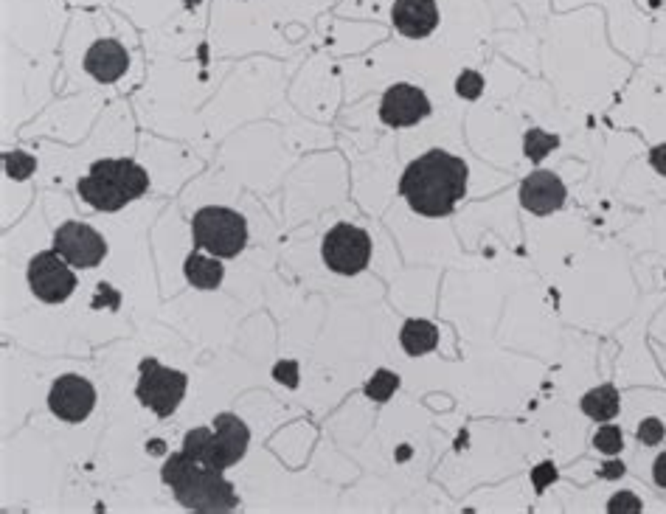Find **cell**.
I'll use <instances>...</instances> for the list:
<instances>
[{"label": "cell", "instance_id": "obj_2", "mask_svg": "<svg viewBox=\"0 0 666 514\" xmlns=\"http://www.w3.org/2000/svg\"><path fill=\"white\" fill-rule=\"evenodd\" d=\"M161 481L172 486V495L183 509L203 514L234 512L239 506V495L234 484L220 470H211L200 464L186 450H178L166 458L161 470Z\"/></svg>", "mask_w": 666, "mask_h": 514}, {"label": "cell", "instance_id": "obj_26", "mask_svg": "<svg viewBox=\"0 0 666 514\" xmlns=\"http://www.w3.org/2000/svg\"><path fill=\"white\" fill-rule=\"evenodd\" d=\"M554 481H557V467L551 461H543L532 470V484L537 492H546V486L554 484Z\"/></svg>", "mask_w": 666, "mask_h": 514}, {"label": "cell", "instance_id": "obj_28", "mask_svg": "<svg viewBox=\"0 0 666 514\" xmlns=\"http://www.w3.org/2000/svg\"><path fill=\"white\" fill-rule=\"evenodd\" d=\"M624 472H627V470H624L622 461H607L605 467L599 470V475H602V478H607V481H616V478H622Z\"/></svg>", "mask_w": 666, "mask_h": 514}, {"label": "cell", "instance_id": "obj_27", "mask_svg": "<svg viewBox=\"0 0 666 514\" xmlns=\"http://www.w3.org/2000/svg\"><path fill=\"white\" fill-rule=\"evenodd\" d=\"M650 163L658 175L666 177V144H658V147L650 149Z\"/></svg>", "mask_w": 666, "mask_h": 514}, {"label": "cell", "instance_id": "obj_24", "mask_svg": "<svg viewBox=\"0 0 666 514\" xmlns=\"http://www.w3.org/2000/svg\"><path fill=\"white\" fill-rule=\"evenodd\" d=\"M644 506H641V500L633 495V492H619V495H613V498L607 500V512L619 514V512H641Z\"/></svg>", "mask_w": 666, "mask_h": 514}, {"label": "cell", "instance_id": "obj_10", "mask_svg": "<svg viewBox=\"0 0 666 514\" xmlns=\"http://www.w3.org/2000/svg\"><path fill=\"white\" fill-rule=\"evenodd\" d=\"M48 408L62 422L79 425L96 408V388L82 374H62L48 391Z\"/></svg>", "mask_w": 666, "mask_h": 514}, {"label": "cell", "instance_id": "obj_20", "mask_svg": "<svg viewBox=\"0 0 666 514\" xmlns=\"http://www.w3.org/2000/svg\"><path fill=\"white\" fill-rule=\"evenodd\" d=\"M3 166H6V175L23 183V180H29V177L37 172V158H31L29 152L15 149V152H6V155H3Z\"/></svg>", "mask_w": 666, "mask_h": 514}, {"label": "cell", "instance_id": "obj_3", "mask_svg": "<svg viewBox=\"0 0 666 514\" xmlns=\"http://www.w3.org/2000/svg\"><path fill=\"white\" fill-rule=\"evenodd\" d=\"M149 189V175L130 158H104L90 166V172L79 183L76 191L82 203H88L93 211L113 214L127 203L144 197Z\"/></svg>", "mask_w": 666, "mask_h": 514}, {"label": "cell", "instance_id": "obj_4", "mask_svg": "<svg viewBox=\"0 0 666 514\" xmlns=\"http://www.w3.org/2000/svg\"><path fill=\"white\" fill-rule=\"evenodd\" d=\"M251 447V427L237 413H217L208 427H194L183 439V450L211 470H231Z\"/></svg>", "mask_w": 666, "mask_h": 514}, {"label": "cell", "instance_id": "obj_5", "mask_svg": "<svg viewBox=\"0 0 666 514\" xmlns=\"http://www.w3.org/2000/svg\"><path fill=\"white\" fill-rule=\"evenodd\" d=\"M192 239L217 259H234L248 245V222L234 208L206 206L192 217Z\"/></svg>", "mask_w": 666, "mask_h": 514}, {"label": "cell", "instance_id": "obj_1", "mask_svg": "<svg viewBox=\"0 0 666 514\" xmlns=\"http://www.w3.org/2000/svg\"><path fill=\"white\" fill-rule=\"evenodd\" d=\"M467 180H470V169L464 158L450 155L444 149H430L408 163V169L402 172L400 194L411 211L439 220L453 214L464 200Z\"/></svg>", "mask_w": 666, "mask_h": 514}, {"label": "cell", "instance_id": "obj_21", "mask_svg": "<svg viewBox=\"0 0 666 514\" xmlns=\"http://www.w3.org/2000/svg\"><path fill=\"white\" fill-rule=\"evenodd\" d=\"M593 447L602 453V456H616L624 450V436L622 430L616 425H602L593 436Z\"/></svg>", "mask_w": 666, "mask_h": 514}, {"label": "cell", "instance_id": "obj_11", "mask_svg": "<svg viewBox=\"0 0 666 514\" xmlns=\"http://www.w3.org/2000/svg\"><path fill=\"white\" fill-rule=\"evenodd\" d=\"M430 99L425 96V90H419L416 85L408 82H397L383 93V102H380V121L385 127H414L419 121H425L430 116Z\"/></svg>", "mask_w": 666, "mask_h": 514}, {"label": "cell", "instance_id": "obj_23", "mask_svg": "<svg viewBox=\"0 0 666 514\" xmlns=\"http://www.w3.org/2000/svg\"><path fill=\"white\" fill-rule=\"evenodd\" d=\"M664 433L666 427L661 419H655V416H650V419H644L641 425H638L636 436L641 444H647V447H655V444H661L664 441Z\"/></svg>", "mask_w": 666, "mask_h": 514}, {"label": "cell", "instance_id": "obj_30", "mask_svg": "<svg viewBox=\"0 0 666 514\" xmlns=\"http://www.w3.org/2000/svg\"><path fill=\"white\" fill-rule=\"evenodd\" d=\"M163 450H166V444H163L161 439L155 441H147V453H152V456H161Z\"/></svg>", "mask_w": 666, "mask_h": 514}, {"label": "cell", "instance_id": "obj_12", "mask_svg": "<svg viewBox=\"0 0 666 514\" xmlns=\"http://www.w3.org/2000/svg\"><path fill=\"white\" fill-rule=\"evenodd\" d=\"M565 197H568L565 183L560 180V175H554L548 169H537L529 177H523V183H520V203L537 217L560 211L565 206Z\"/></svg>", "mask_w": 666, "mask_h": 514}, {"label": "cell", "instance_id": "obj_22", "mask_svg": "<svg viewBox=\"0 0 666 514\" xmlns=\"http://www.w3.org/2000/svg\"><path fill=\"white\" fill-rule=\"evenodd\" d=\"M481 90H484V76L478 74V71H461L459 79H456V93H459L461 99H478L481 96Z\"/></svg>", "mask_w": 666, "mask_h": 514}, {"label": "cell", "instance_id": "obj_7", "mask_svg": "<svg viewBox=\"0 0 666 514\" xmlns=\"http://www.w3.org/2000/svg\"><path fill=\"white\" fill-rule=\"evenodd\" d=\"M324 265L338 276H357L369 267L371 239L352 222H338L321 242Z\"/></svg>", "mask_w": 666, "mask_h": 514}, {"label": "cell", "instance_id": "obj_25", "mask_svg": "<svg viewBox=\"0 0 666 514\" xmlns=\"http://www.w3.org/2000/svg\"><path fill=\"white\" fill-rule=\"evenodd\" d=\"M273 380L282 382L287 388H298V363L296 360H279L273 366Z\"/></svg>", "mask_w": 666, "mask_h": 514}, {"label": "cell", "instance_id": "obj_9", "mask_svg": "<svg viewBox=\"0 0 666 514\" xmlns=\"http://www.w3.org/2000/svg\"><path fill=\"white\" fill-rule=\"evenodd\" d=\"M51 248L60 253L71 267H96L102 265L107 256V242L104 236L88 225V222L68 220L54 231V245Z\"/></svg>", "mask_w": 666, "mask_h": 514}, {"label": "cell", "instance_id": "obj_29", "mask_svg": "<svg viewBox=\"0 0 666 514\" xmlns=\"http://www.w3.org/2000/svg\"><path fill=\"white\" fill-rule=\"evenodd\" d=\"M652 478H655V484L666 489V453L655 458V467H652Z\"/></svg>", "mask_w": 666, "mask_h": 514}, {"label": "cell", "instance_id": "obj_19", "mask_svg": "<svg viewBox=\"0 0 666 514\" xmlns=\"http://www.w3.org/2000/svg\"><path fill=\"white\" fill-rule=\"evenodd\" d=\"M397 388H400V377L394 374V371H388V368H377L374 374L366 382V397L371 402H388V399L397 394Z\"/></svg>", "mask_w": 666, "mask_h": 514}, {"label": "cell", "instance_id": "obj_17", "mask_svg": "<svg viewBox=\"0 0 666 514\" xmlns=\"http://www.w3.org/2000/svg\"><path fill=\"white\" fill-rule=\"evenodd\" d=\"M400 343L405 352L411 357H419V354H428L436 349L439 343V329L430 324V321H422V318H411L405 321V326L400 329Z\"/></svg>", "mask_w": 666, "mask_h": 514}, {"label": "cell", "instance_id": "obj_13", "mask_svg": "<svg viewBox=\"0 0 666 514\" xmlns=\"http://www.w3.org/2000/svg\"><path fill=\"white\" fill-rule=\"evenodd\" d=\"M391 23L408 40H425L439 26L436 0H394Z\"/></svg>", "mask_w": 666, "mask_h": 514}, {"label": "cell", "instance_id": "obj_15", "mask_svg": "<svg viewBox=\"0 0 666 514\" xmlns=\"http://www.w3.org/2000/svg\"><path fill=\"white\" fill-rule=\"evenodd\" d=\"M183 276L186 281L197 287V290H217L225 279V267L220 265L217 256H206L200 248H194L186 256V265H183Z\"/></svg>", "mask_w": 666, "mask_h": 514}, {"label": "cell", "instance_id": "obj_16", "mask_svg": "<svg viewBox=\"0 0 666 514\" xmlns=\"http://www.w3.org/2000/svg\"><path fill=\"white\" fill-rule=\"evenodd\" d=\"M579 408L585 416H591L593 422H610L622 408V397L613 385H599L579 399Z\"/></svg>", "mask_w": 666, "mask_h": 514}, {"label": "cell", "instance_id": "obj_14", "mask_svg": "<svg viewBox=\"0 0 666 514\" xmlns=\"http://www.w3.org/2000/svg\"><path fill=\"white\" fill-rule=\"evenodd\" d=\"M130 68V54L119 40H96L85 54V71L102 85H113Z\"/></svg>", "mask_w": 666, "mask_h": 514}, {"label": "cell", "instance_id": "obj_18", "mask_svg": "<svg viewBox=\"0 0 666 514\" xmlns=\"http://www.w3.org/2000/svg\"><path fill=\"white\" fill-rule=\"evenodd\" d=\"M557 147H560V135H551L540 127H532L523 135V155L534 163L546 161L548 152H554Z\"/></svg>", "mask_w": 666, "mask_h": 514}, {"label": "cell", "instance_id": "obj_8", "mask_svg": "<svg viewBox=\"0 0 666 514\" xmlns=\"http://www.w3.org/2000/svg\"><path fill=\"white\" fill-rule=\"evenodd\" d=\"M29 287L43 304H65L76 290V276L71 265L57 250H43L29 262Z\"/></svg>", "mask_w": 666, "mask_h": 514}, {"label": "cell", "instance_id": "obj_6", "mask_svg": "<svg viewBox=\"0 0 666 514\" xmlns=\"http://www.w3.org/2000/svg\"><path fill=\"white\" fill-rule=\"evenodd\" d=\"M186 388H189V377L183 371L161 366L155 357L141 360V380L135 385V397L158 419H169L178 411V405L186 397Z\"/></svg>", "mask_w": 666, "mask_h": 514}, {"label": "cell", "instance_id": "obj_31", "mask_svg": "<svg viewBox=\"0 0 666 514\" xmlns=\"http://www.w3.org/2000/svg\"><path fill=\"white\" fill-rule=\"evenodd\" d=\"M194 3H200V0H186V6H194Z\"/></svg>", "mask_w": 666, "mask_h": 514}]
</instances>
